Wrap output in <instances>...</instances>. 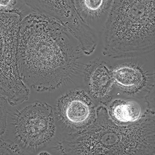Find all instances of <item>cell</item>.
I'll return each mask as SVG.
<instances>
[{
    "instance_id": "cell-6",
    "label": "cell",
    "mask_w": 155,
    "mask_h": 155,
    "mask_svg": "<svg viewBox=\"0 0 155 155\" xmlns=\"http://www.w3.org/2000/svg\"><path fill=\"white\" fill-rule=\"evenodd\" d=\"M54 115L62 127L73 134L92 125L96 111L90 96L83 90L75 89L58 99Z\"/></svg>"
},
{
    "instance_id": "cell-10",
    "label": "cell",
    "mask_w": 155,
    "mask_h": 155,
    "mask_svg": "<svg viewBox=\"0 0 155 155\" xmlns=\"http://www.w3.org/2000/svg\"><path fill=\"white\" fill-rule=\"evenodd\" d=\"M107 113L113 122L120 125L134 123L142 117L141 106L131 100L115 99L111 102Z\"/></svg>"
},
{
    "instance_id": "cell-12",
    "label": "cell",
    "mask_w": 155,
    "mask_h": 155,
    "mask_svg": "<svg viewBox=\"0 0 155 155\" xmlns=\"http://www.w3.org/2000/svg\"><path fill=\"white\" fill-rule=\"evenodd\" d=\"M8 104L5 98L0 92V137L4 134L7 127Z\"/></svg>"
},
{
    "instance_id": "cell-4",
    "label": "cell",
    "mask_w": 155,
    "mask_h": 155,
    "mask_svg": "<svg viewBox=\"0 0 155 155\" xmlns=\"http://www.w3.org/2000/svg\"><path fill=\"white\" fill-rule=\"evenodd\" d=\"M23 17L0 11V92L9 105L28 101L30 90L20 77L17 64L18 36Z\"/></svg>"
},
{
    "instance_id": "cell-7",
    "label": "cell",
    "mask_w": 155,
    "mask_h": 155,
    "mask_svg": "<svg viewBox=\"0 0 155 155\" xmlns=\"http://www.w3.org/2000/svg\"><path fill=\"white\" fill-rule=\"evenodd\" d=\"M22 17L33 13L49 16L66 23L72 30L83 20L78 14L74 0H17Z\"/></svg>"
},
{
    "instance_id": "cell-9",
    "label": "cell",
    "mask_w": 155,
    "mask_h": 155,
    "mask_svg": "<svg viewBox=\"0 0 155 155\" xmlns=\"http://www.w3.org/2000/svg\"><path fill=\"white\" fill-rule=\"evenodd\" d=\"M88 89L92 97L102 99L107 97L113 87L114 81L111 73L106 66L95 63L87 70Z\"/></svg>"
},
{
    "instance_id": "cell-2",
    "label": "cell",
    "mask_w": 155,
    "mask_h": 155,
    "mask_svg": "<svg viewBox=\"0 0 155 155\" xmlns=\"http://www.w3.org/2000/svg\"><path fill=\"white\" fill-rule=\"evenodd\" d=\"M58 145L65 155H154L155 115L148 111L136 123L120 125L100 107L92 125Z\"/></svg>"
},
{
    "instance_id": "cell-8",
    "label": "cell",
    "mask_w": 155,
    "mask_h": 155,
    "mask_svg": "<svg viewBox=\"0 0 155 155\" xmlns=\"http://www.w3.org/2000/svg\"><path fill=\"white\" fill-rule=\"evenodd\" d=\"M111 73L116 87L129 96H144L153 87V76L136 64H120Z\"/></svg>"
},
{
    "instance_id": "cell-5",
    "label": "cell",
    "mask_w": 155,
    "mask_h": 155,
    "mask_svg": "<svg viewBox=\"0 0 155 155\" xmlns=\"http://www.w3.org/2000/svg\"><path fill=\"white\" fill-rule=\"evenodd\" d=\"M10 127L13 142L22 153H38L48 145L55 134L53 107L46 102L36 101L15 112Z\"/></svg>"
},
{
    "instance_id": "cell-3",
    "label": "cell",
    "mask_w": 155,
    "mask_h": 155,
    "mask_svg": "<svg viewBox=\"0 0 155 155\" xmlns=\"http://www.w3.org/2000/svg\"><path fill=\"white\" fill-rule=\"evenodd\" d=\"M104 38V54L112 58H131L152 51L155 47V0H113Z\"/></svg>"
},
{
    "instance_id": "cell-1",
    "label": "cell",
    "mask_w": 155,
    "mask_h": 155,
    "mask_svg": "<svg viewBox=\"0 0 155 155\" xmlns=\"http://www.w3.org/2000/svg\"><path fill=\"white\" fill-rule=\"evenodd\" d=\"M82 52L74 32L66 23L36 13L22 18L17 64L28 88L44 92L60 87L74 73Z\"/></svg>"
},
{
    "instance_id": "cell-11",
    "label": "cell",
    "mask_w": 155,
    "mask_h": 155,
    "mask_svg": "<svg viewBox=\"0 0 155 155\" xmlns=\"http://www.w3.org/2000/svg\"><path fill=\"white\" fill-rule=\"evenodd\" d=\"M78 14L87 25L94 24L107 16L113 0H74Z\"/></svg>"
}]
</instances>
